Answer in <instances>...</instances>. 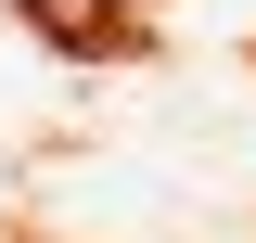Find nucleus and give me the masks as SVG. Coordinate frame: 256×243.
Wrapping results in <instances>:
<instances>
[{"label": "nucleus", "mask_w": 256, "mask_h": 243, "mask_svg": "<svg viewBox=\"0 0 256 243\" xmlns=\"http://www.w3.org/2000/svg\"><path fill=\"white\" fill-rule=\"evenodd\" d=\"M116 13H128V0H38V26H64V38H102Z\"/></svg>", "instance_id": "1"}]
</instances>
